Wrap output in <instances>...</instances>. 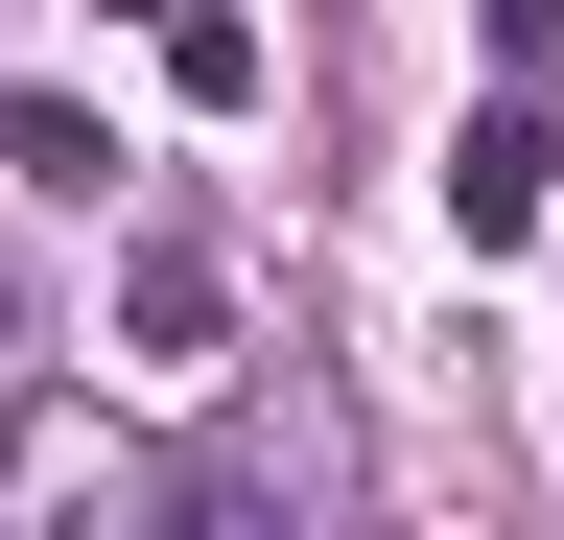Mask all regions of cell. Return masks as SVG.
I'll return each mask as SVG.
<instances>
[{"instance_id":"obj_7","label":"cell","mask_w":564,"mask_h":540,"mask_svg":"<svg viewBox=\"0 0 564 540\" xmlns=\"http://www.w3.org/2000/svg\"><path fill=\"white\" fill-rule=\"evenodd\" d=\"M0 329H24V306H0Z\"/></svg>"},{"instance_id":"obj_3","label":"cell","mask_w":564,"mask_h":540,"mask_svg":"<svg viewBox=\"0 0 564 540\" xmlns=\"http://www.w3.org/2000/svg\"><path fill=\"white\" fill-rule=\"evenodd\" d=\"M118 329H141L165 376H212V353H236V283H212L188 235H141V258H118Z\"/></svg>"},{"instance_id":"obj_1","label":"cell","mask_w":564,"mask_h":540,"mask_svg":"<svg viewBox=\"0 0 564 540\" xmlns=\"http://www.w3.org/2000/svg\"><path fill=\"white\" fill-rule=\"evenodd\" d=\"M541 212H564V142H541V71H494V95H470V142H447V235H470V258H518Z\"/></svg>"},{"instance_id":"obj_6","label":"cell","mask_w":564,"mask_h":540,"mask_svg":"<svg viewBox=\"0 0 564 540\" xmlns=\"http://www.w3.org/2000/svg\"><path fill=\"white\" fill-rule=\"evenodd\" d=\"M541 47H564V0H494V71H541Z\"/></svg>"},{"instance_id":"obj_5","label":"cell","mask_w":564,"mask_h":540,"mask_svg":"<svg viewBox=\"0 0 564 540\" xmlns=\"http://www.w3.org/2000/svg\"><path fill=\"white\" fill-rule=\"evenodd\" d=\"M0 165H24L47 212H95V165H118V142H95V118H70V95H0Z\"/></svg>"},{"instance_id":"obj_2","label":"cell","mask_w":564,"mask_h":540,"mask_svg":"<svg viewBox=\"0 0 564 540\" xmlns=\"http://www.w3.org/2000/svg\"><path fill=\"white\" fill-rule=\"evenodd\" d=\"M0 517H165V470H141L95 399H24V423H0Z\"/></svg>"},{"instance_id":"obj_4","label":"cell","mask_w":564,"mask_h":540,"mask_svg":"<svg viewBox=\"0 0 564 540\" xmlns=\"http://www.w3.org/2000/svg\"><path fill=\"white\" fill-rule=\"evenodd\" d=\"M165 95L188 118H259V24H236V0H165Z\"/></svg>"}]
</instances>
